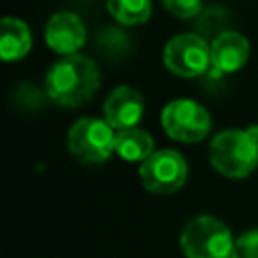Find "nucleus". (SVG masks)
<instances>
[{
  "label": "nucleus",
  "instance_id": "f257e3e1",
  "mask_svg": "<svg viewBox=\"0 0 258 258\" xmlns=\"http://www.w3.org/2000/svg\"><path fill=\"white\" fill-rule=\"evenodd\" d=\"M99 69L83 54H71L58 58L46 73V93L48 97L64 107H77L87 103L99 89Z\"/></svg>",
  "mask_w": 258,
  "mask_h": 258
},
{
  "label": "nucleus",
  "instance_id": "f03ea898",
  "mask_svg": "<svg viewBox=\"0 0 258 258\" xmlns=\"http://www.w3.org/2000/svg\"><path fill=\"white\" fill-rule=\"evenodd\" d=\"M210 163L230 179H242L258 165V125L226 129L210 143Z\"/></svg>",
  "mask_w": 258,
  "mask_h": 258
},
{
  "label": "nucleus",
  "instance_id": "7ed1b4c3",
  "mask_svg": "<svg viewBox=\"0 0 258 258\" xmlns=\"http://www.w3.org/2000/svg\"><path fill=\"white\" fill-rule=\"evenodd\" d=\"M234 242L230 228L214 216L189 220L179 236L181 250L187 258H232Z\"/></svg>",
  "mask_w": 258,
  "mask_h": 258
},
{
  "label": "nucleus",
  "instance_id": "20e7f679",
  "mask_svg": "<svg viewBox=\"0 0 258 258\" xmlns=\"http://www.w3.org/2000/svg\"><path fill=\"white\" fill-rule=\"evenodd\" d=\"M115 129L95 117H83L69 129V151L83 163H103L115 151Z\"/></svg>",
  "mask_w": 258,
  "mask_h": 258
},
{
  "label": "nucleus",
  "instance_id": "39448f33",
  "mask_svg": "<svg viewBox=\"0 0 258 258\" xmlns=\"http://www.w3.org/2000/svg\"><path fill=\"white\" fill-rule=\"evenodd\" d=\"M161 127L165 133L181 143L202 141L212 129V117L206 107L191 99H175L161 111Z\"/></svg>",
  "mask_w": 258,
  "mask_h": 258
},
{
  "label": "nucleus",
  "instance_id": "423d86ee",
  "mask_svg": "<svg viewBox=\"0 0 258 258\" xmlns=\"http://www.w3.org/2000/svg\"><path fill=\"white\" fill-rule=\"evenodd\" d=\"M187 177V163L181 153L173 149L153 151L139 167V179L151 194L167 196L177 191Z\"/></svg>",
  "mask_w": 258,
  "mask_h": 258
},
{
  "label": "nucleus",
  "instance_id": "0eeeda50",
  "mask_svg": "<svg viewBox=\"0 0 258 258\" xmlns=\"http://www.w3.org/2000/svg\"><path fill=\"white\" fill-rule=\"evenodd\" d=\"M163 62L177 77H198L212 67L210 44L194 32L177 34L165 44Z\"/></svg>",
  "mask_w": 258,
  "mask_h": 258
},
{
  "label": "nucleus",
  "instance_id": "6e6552de",
  "mask_svg": "<svg viewBox=\"0 0 258 258\" xmlns=\"http://www.w3.org/2000/svg\"><path fill=\"white\" fill-rule=\"evenodd\" d=\"M44 40L54 52L62 56L77 54V50L87 40V30L81 16L69 10H60L52 14L44 28Z\"/></svg>",
  "mask_w": 258,
  "mask_h": 258
},
{
  "label": "nucleus",
  "instance_id": "1a4fd4ad",
  "mask_svg": "<svg viewBox=\"0 0 258 258\" xmlns=\"http://www.w3.org/2000/svg\"><path fill=\"white\" fill-rule=\"evenodd\" d=\"M143 111H145V105H143L141 93L129 85L115 87L107 95L105 105H103L105 121L117 131L137 127V123L143 117Z\"/></svg>",
  "mask_w": 258,
  "mask_h": 258
},
{
  "label": "nucleus",
  "instance_id": "9d476101",
  "mask_svg": "<svg viewBox=\"0 0 258 258\" xmlns=\"http://www.w3.org/2000/svg\"><path fill=\"white\" fill-rule=\"evenodd\" d=\"M210 52H212V67L218 73H236L248 60L250 42L246 36H242L236 30H224L212 40Z\"/></svg>",
  "mask_w": 258,
  "mask_h": 258
},
{
  "label": "nucleus",
  "instance_id": "9b49d317",
  "mask_svg": "<svg viewBox=\"0 0 258 258\" xmlns=\"http://www.w3.org/2000/svg\"><path fill=\"white\" fill-rule=\"evenodd\" d=\"M30 46L32 36L26 22L14 16H4L0 28V56L4 60H18L28 54Z\"/></svg>",
  "mask_w": 258,
  "mask_h": 258
},
{
  "label": "nucleus",
  "instance_id": "f8f14e48",
  "mask_svg": "<svg viewBox=\"0 0 258 258\" xmlns=\"http://www.w3.org/2000/svg\"><path fill=\"white\" fill-rule=\"evenodd\" d=\"M115 153L125 161H141L143 163L153 153V137L141 127L117 131Z\"/></svg>",
  "mask_w": 258,
  "mask_h": 258
},
{
  "label": "nucleus",
  "instance_id": "ddd939ff",
  "mask_svg": "<svg viewBox=\"0 0 258 258\" xmlns=\"http://www.w3.org/2000/svg\"><path fill=\"white\" fill-rule=\"evenodd\" d=\"M109 14L127 26L143 24L151 16V0H107Z\"/></svg>",
  "mask_w": 258,
  "mask_h": 258
},
{
  "label": "nucleus",
  "instance_id": "4468645a",
  "mask_svg": "<svg viewBox=\"0 0 258 258\" xmlns=\"http://www.w3.org/2000/svg\"><path fill=\"white\" fill-rule=\"evenodd\" d=\"M232 258H258V228L248 230L236 238Z\"/></svg>",
  "mask_w": 258,
  "mask_h": 258
},
{
  "label": "nucleus",
  "instance_id": "2eb2a0df",
  "mask_svg": "<svg viewBox=\"0 0 258 258\" xmlns=\"http://www.w3.org/2000/svg\"><path fill=\"white\" fill-rule=\"evenodd\" d=\"M161 2H163V8L171 16L181 18V20L194 18L202 10V0H161Z\"/></svg>",
  "mask_w": 258,
  "mask_h": 258
}]
</instances>
